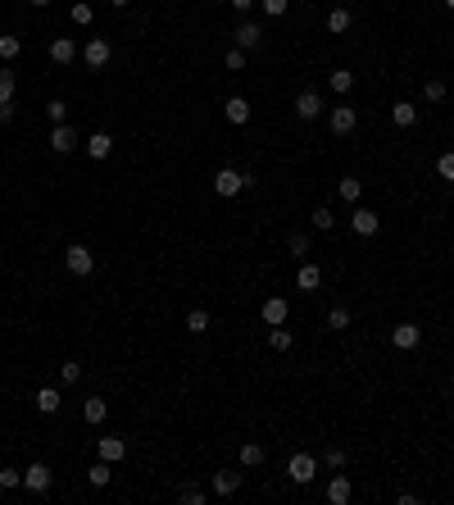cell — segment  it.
Instances as JSON below:
<instances>
[{"instance_id":"obj_1","label":"cell","mask_w":454,"mask_h":505,"mask_svg":"<svg viewBox=\"0 0 454 505\" xmlns=\"http://www.w3.org/2000/svg\"><path fill=\"white\" fill-rule=\"evenodd\" d=\"M286 478H291V483H314L318 478V460L314 455H309V450H300V455H291V460H286Z\"/></svg>"},{"instance_id":"obj_2","label":"cell","mask_w":454,"mask_h":505,"mask_svg":"<svg viewBox=\"0 0 454 505\" xmlns=\"http://www.w3.org/2000/svg\"><path fill=\"white\" fill-rule=\"evenodd\" d=\"M64 269H68V274H77V278H87L91 269H96V255H91L82 242H73V246L64 251Z\"/></svg>"},{"instance_id":"obj_3","label":"cell","mask_w":454,"mask_h":505,"mask_svg":"<svg viewBox=\"0 0 454 505\" xmlns=\"http://www.w3.org/2000/svg\"><path fill=\"white\" fill-rule=\"evenodd\" d=\"M232 41H237L241 50H259V46H264V23L241 19V23H237V32H232Z\"/></svg>"},{"instance_id":"obj_4","label":"cell","mask_w":454,"mask_h":505,"mask_svg":"<svg viewBox=\"0 0 454 505\" xmlns=\"http://www.w3.org/2000/svg\"><path fill=\"white\" fill-rule=\"evenodd\" d=\"M327 128H332L336 137H350V132L359 128V110L355 105H336V110L327 114Z\"/></svg>"},{"instance_id":"obj_5","label":"cell","mask_w":454,"mask_h":505,"mask_svg":"<svg viewBox=\"0 0 454 505\" xmlns=\"http://www.w3.org/2000/svg\"><path fill=\"white\" fill-rule=\"evenodd\" d=\"M50 483H55V478H50V469H46L41 460L23 469V487H28V492H37V496H41V492H50Z\"/></svg>"},{"instance_id":"obj_6","label":"cell","mask_w":454,"mask_h":505,"mask_svg":"<svg viewBox=\"0 0 454 505\" xmlns=\"http://www.w3.org/2000/svg\"><path fill=\"white\" fill-rule=\"evenodd\" d=\"M214 191L232 200V196H241V191H246V182H241L237 169H218V173H214Z\"/></svg>"},{"instance_id":"obj_7","label":"cell","mask_w":454,"mask_h":505,"mask_svg":"<svg viewBox=\"0 0 454 505\" xmlns=\"http://www.w3.org/2000/svg\"><path fill=\"white\" fill-rule=\"evenodd\" d=\"M418 341H422L418 323H395V328H391V346H395V351H413Z\"/></svg>"},{"instance_id":"obj_8","label":"cell","mask_w":454,"mask_h":505,"mask_svg":"<svg viewBox=\"0 0 454 505\" xmlns=\"http://www.w3.org/2000/svg\"><path fill=\"white\" fill-rule=\"evenodd\" d=\"M109 55H114V50H109L105 37H91V41L82 46V59H87V68H105V64H109Z\"/></svg>"},{"instance_id":"obj_9","label":"cell","mask_w":454,"mask_h":505,"mask_svg":"<svg viewBox=\"0 0 454 505\" xmlns=\"http://www.w3.org/2000/svg\"><path fill=\"white\" fill-rule=\"evenodd\" d=\"M350 228H355V237H377L382 219L373 214V209H355V214H350Z\"/></svg>"},{"instance_id":"obj_10","label":"cell","mask_w":454,"mask_h":505,"mask_svg":"<svg viewBox=\"0 0 454 505\" xmlns=\"http://www.w3.org/2000/svg\"><path fill=\"white\" fill-rule=\"evenodd\" d=\"M50 151H59V155L77 151V128H68V123H55V132H50Z\"/></svg>"},{"instance_id":"obj_11","label":"cell","mask_w":454,"mask_h":505,"mask_svg":"<svg viewBox=\"0 0 454 505\" xmlns=\"http://www.w3.org/2000/svg\"><path fill=\"white\" fill-rule=\"evenodd\" d=\"M295 114H300L304 123L318 119V114H323V96H318V91H300V96H295Z\"/></svg>"},{"instance_id":"obj_12","label":"cell","mask_w":454,"mask_h":505,"mask_svg":"<svg viewBox=\"0 0 454 505\" xmlns=\"http://www.w3.org/2000/svg\"><path fill=\"white\" fill-rule=\"evenodd\" d=\"M96 455H100V460H109V464H119L123 455H128V441H123V437H100L96 441Z\"/></svg>"},{"instance_id":"obj_13","label":"cell","mask_w":454,"mask_h":505,"mask_svg":"<svg viewBox=\"0 0 454 505\" xmlns=\"http://www.w3.org/2000/svg\"><path fill=\"white\" fill-rule=\"evenodd\" d=\"M350 496H355V487H350V478H346V473L336 469V473H332V483H327V501H332V505H346Z\"/></svg>"},{"instance_id":"obj_14","label":"cell","mask_w":454,"mask_h":505,"mask_svg":"<svg viewBox=\"0 0 454 505\" xmlns=\"http://www.w3.org/2000/svg\"><path fill=\"white\" fill-rule=\"evenodd\" d=\"M286 314H291V305H286L282 296L264 301V323H268V328H282V323H286Z\"/></svg>"},{"instance_id":"obj_15","label":"cell","mask_w":454,"mask_h":505,"mask_svg":"<svg viewBox=\"0 0 454 505\" xmlns=\"http://www.w3.org/2000/svg\"><path fill=\"white\" fill-rule=\"evenodd\" d=\"M241 487V473H232V469H218L214 478H209V492L214 496H232Z\"/></svg>"},{"instance_id":"obj_16","label":"cell","mask_w":454,"mask_h":505,"mask_svg":"<svg viewBox=\"0 0 454 505\" xmlns=\"http://www.w3.org/2000/svg\"><path fill=\"white\" fill-rule=\"evenodd\" d=\"M50 59H55V64H73V59H77V41H73V37H55V41H50Z\"/></svg>"},{"instance_id":"obj_17","label":"cell","mask_w":454,"mask_h":505,"mask_svg":"<svg viewBox=\"0 0 454 505\" xmlns=\"http://www.w3.org/2000/svg\"><path fill=\"white\" fill-rule=\"evenodd\" d=\"M223 114H227V123H250V100L246 96H227V105H223Z\"/></svg>"},{"instance_id":"obj_18","label":"cell","mask_w":454,"mask_h":505,"mask_svg":"<svg viewBox=\"0 0 454 505\" xmlns=\"http://www.w3.org/2000/svg\"><path fill=\"white\" fill-rule=\"evenodd\" d=\"M109 151H114V137H109V132H91L87 137V155L91 160H109Z\"/></svg>"},{"instance_id":"obj_19","label":"cell","mask_w":454,"mask_h":505,"mask_svg":"<svg viewBox=\"0 0 454 505\" xmlns=\"http://www.w3.org/2000/svg\"><path fill=\"white\" fill-rule=\"evenodd\" d=\"M391 123H395V128H413V123H418V110H413L409 100H395V105H391Z\"/></svg>"},{"instance_id":"obj_20","label":"cell","mask_w":454,"mask_h":505,"mask_svg":"<svg viewBox=\"0 0 454 505\" xmlns=\"http://www.w3.org/2000/svg\"><path fill=\"white\" fill-rule=\"evenodd\" d=\"M318 283H323V269H318V264H300L295 287H300V292H318Z\"/></svg>"},{"instance_id":"obj_21","label":"cell","mask_w":454,"mask_h":505,"mask_svg":"<svg viewBox=\"0 0 454 505\" xmlns=\"http://www.w3.org/2000/svg\"><path fill=\"white\" fill-rule=\"evenodd\" d=\"M105 415H109V406L100 401V396H87V401H82V419H87L91 428H96V423H105Z\"/></svg>"},{"instance_id":"obj_22","label":"cell","mask_w":454,"mask_h":505,"mask_svg":"<svg viewBox=\"0 0 454 505\" xmlns=\"http://www.w3.org/2000/svg\"><path fill=\"white\" fill-rule=\"evenodd\" d=\"M32 401H37V410H41V415H55V410L64 406V396L55 392V387H41V392H37Z\"/></svg>"},{"instance_id":"obj_23","label":"cell","mask_w":454,"mask_h":505,"mask_svg":"<svg viewBox=\"0 0 454 505\" xmlns=\"http://www.w3.org/2000/svg\"><path fill=\"white\" fill-rule=\"evenodd\" d=\"M264 460H268V450H264L259 441H246V446H241V464H246V469H259Z\"/></svg>"},{"instance_id":"obj_24","label":"cell","mask_w":454,"mask_h":505,"mask_svg":"<svg viewBox=\"0 0 454 505\" xmlns=\"http://www.w3.org/2000/svg\"><path fill=\"white\" fill-rule=\"evenodd\" d=\"M109 478H114V464H109V460H96L87 469V483L91 487H109Z\"/></svg>"},{"instance_id":"obj_25","label":"cell","mask_w":454,"mask_h":505,"mask_svg":"<svg viewBox=\"0 0 454 505\" xmlns=\"http://www.w3.org/2000/svg\"><path fill=\"white\" fill-rule=\"evenodd\" d=\"M327 87H332L336 96H346V91L355 87V73H350V68H336V73H327Z\"/></svg>"},{"instance_id":"obj_26","label":"cell","mask_w":454,"mask_h":505,"mask_svg":"<svg viewBox=\"0 0 454 505\" xmlns=\"http://www.w3.org/2000/svg\"><path fill=\"white\" fill-rule=\"evenodd\" d=\"M350 23H355V19H350V10H341V5H336V10L327 14V32L341 37V32H350Z\"/></svg>"},{"instance_id":"obj_27","label":"cell","mask_w":454,"mask_h":505,"mask_svg":"<svg viewBox=\"0 0 454 505\" xmlns=\"http://www.w3.org/2000/svg\"><path fill=\"white\" fill-rule=\"evenodd\" d=\"M68 19H73V23H77V28H91V23H96V10H91L87 0H77L73 10H68Z\"/></svg>"},{"instance_id":"obj_28","label":"cell","mask_w":454,"mask_h":505,"mask_svg":"<svg viewBox=\"0 0 454 505\" xmlns=\"http://www.w3.org/2000/svg\"><path fill=\"white\" fill-rule=\"evenodd\" d=\"M309 219H314V228H318V232H332V228H336V214H332V205H318L314 214H309Z\"/></svg>"},{"instance_id":"obj_29","label":"cell","mask_w":454,"mask_h":505,"mask_svg":"<svg viewBox=\"0 0 454 505\" xmlns=\"http://www.w3.org/2000/svg\"><path fill=\"white\" fill-rule=\"evenodd\" d=\"M186 328L191 332H209V309H200V305L186 309Z\"/></svg>"},{"instance_id":"obj_30","label":"cell","mask_w":454,"mask_h":505,"mask_svg":"<svg viewBox=\"0 0 454 505\" xmlns=\"http://www.w3.org/2000/svg\"><path fill=\"white\" fill-rule=\"evenodd\" d=\"M286 246H291L295 260H304V255H309V246H314V237H309V232H291V242H286Z\"/></svg>"},{"instance_id":"obj_31","label":"cell","mask_w":454,"mask_h":505,"mask_svg":"<svg viewBox=\"0 0 454 505\" xmlns=\"http://www.w3.org/2000/svg\"><path fill=\"white\" fill-rule=\"evenodd\" d=\"M359 196H364V182H359V178H341V200H350V205H355Z\"/></svg>"},{"instance_id":"obj_32","label":"cell","mask_w":454,"mask_h":505,"mask_svg":"<svg viewBox=\"0 0 454 505\" xmlns=\"http://www.w3.org/2000/svg\"><path fill=\"white\" fill-rule=\"evenodd\" d=\"M59 378H64L68 387L82 383V360H64V364H59Z\"/></svg>"},{"instance_id":"obj_33","label":"cell","mask_w":454,"mask_h":505,"mask_svg":"<svg viewBox=\"0 0 454 505\" xmlns=\"http://www.w3.org/2000/svg\"><path fill=\"white\" fill-rule=\"evenodd\" d=\"M177 501L182 505H205V492H200L195 483H186V487H177Z\"/></svg>"},{"instance_id":"obj_34","label":"cell","mask_w":454,"mask_h":505,"mask_svg":"<svg viewBox=\"0 0 454 505\" xmlns=\"http://www.w3.org/2000/svg\"><path fill=\"white\" fill-rule=\"evenodd\" d=\"M14 87H19L14 73H10V68H0V105H10V100H14Z\"/></svg>"},{"instance_id":"obj_35","label":"cell","mask_w":454,"mask_h":505,"mask_svg":"<svg viewBox=\"0 0 454 505\" xmlns=\"http://www.w3.org/2000/svg\"><path fill=\"white\" fill-rule=\"evenodd\" d=\"M223 64L232 68V73H241V68H246V50H241V46H227V55H223Z\"/></svg>"},{"instance_id":"obj_36","label":"cell","mask_w":454,"mask_h":505,"mask_svg":"<svg viewBox=\"0 0 454 505\" xmlns=\"http://www.w3.org/2000/svg\"><path fill=\"white\" fill-rule=\"evenodd\" d=\"M291 341H295V337H291L286 328H273V332H268V346H273V351H291Z\"/></svg>"},{"instance_id":"obj_37","label":"cell","mask_w":454,"mask_h":505,"mask_svg":"<svg viewBox=\"0 0 454 505\" xmlns=\"http://www.w3.org/2000/svg\"><path fill=\"white\" fill-rule=\"evenodd\" d=\"M436 173L445 178V182H454V151H445V155H436Z\"/></svg>"},{"instance_id":"obj_38","label":"cell","mask_w":454,"mask_h":505,"mask_svg":"<svg viewBox=\"0 0 454 505\" xmlns=\"http://www.w3.org/2000/svg\"><path fill=\"white\" fill-rule=\"evenodd\" d=\"M327 328H350V309H346V305L327 309Z\"/></svg>"},{"instance_id":"obj_39","label":"cell","mask_w":454,"mask_h":505,"mask_svg":"<svg viewBox=\"0 0 454 505\" xmlns=\"http://www.w3.org/2000/svg\"><path fill=\"white\" fill-rule=\"evenodd\" d=\"M323 460H327V469H346V460H350V455H346V450H341V446H327V455H323Z\"/></svg>"},{"instance_id":"obj_40","label":"cell","mask_w":454,"mask_h":505,"mask_svg":"<svg viewBox=\"0 0 454 505\" xmlns=\"http://www.w3.org/2000/svg\"><path fill=\"white\" fill-rule=\"evenodd\" d=\"M19 50H23L19 37H0V59H19Z\"/></svg>"},{"instance_id":"obj_41","label":"cell","mask_w":454,"mask_h":505,"mask_svg":"<svg viewBox=\"0 0 454 505\" xmlns=\"http://www.w3.org/2000/svg\"><path fill=\"white\" fill-rule=\"evenodd\" d=\"M422 96L432 100V105H441V100H445V82H441V77H432V82L422 87Z\"/></svg>"},{"instance_id":"obj_42","label":"cell","mask_w":454,"mask_h":505,"mask_svg":"<svg viewBox=\"0 0 454 505\" xmlns=\"http://www.w3.org/2000/svg\"><path fill=\"white\" fill-rule=\"evenodd\" d=\"M264 5V14H268V19H282V14L291 10V0H259Z\"/></svg>"},{"instance_id":"obj_43","label":"cell","mask_w":454,"mask_h":505,"mask_svg":"<svg viewBox=\"0 0 454 505\" xmlns=\"http://www.w3.org/2000/svg\"><path fill=\"white\" fill-rule=\"evenodd\" d=\"M46 119H50V123H64L68 119V105H64V100H50V105H46Z\"/></svg>"},{"instance_id":"obj_44","label":"cell","mask_w":454,"mask_h":505,"mask_svg":"<svg viewBox=\"0 0 454 505\" xmlns=\"http://www.w3.org/2000/svg\"><path fill=\"white\" fill-rule=\"evenodd\" d=\"M0 487H5V492L23 487V473H19V469H0Z\"/></svg>"},{"instance_id":"obj_45","label":"cell","mask_w":454,"mask_h":505,"mask_svg":"<svg viewBox=\"0 0 454 505\" xmlns=\"http://www.w3.org/2000/svg\"><path fill=\"white\" fill-rule=\"evenodd\" d=\"M227 5H232V10H237V14H250V10H255V5H259V0H227Z\"/></svg>"},{"instance_id":"obj_46","label":"cell","mask_w":454,"mask_h":505,"mask_svg":"<svg viewBox=\"0 0 454 505\" xmlns=\"http://www.w3.org/2000/svg\"><path fill=\"white\" fill-rule=\"evenodd\" d=\"M0 123H14V100H10V105H0Z\"/></svg>"},{"instance_id":"obj_47","label":"cell","mask_w":454,"mask_h":505,"mask_svg":"<svg viewBox=\"0 0 454 505\" xmlns=\"http://www.w3.org/2000/svg\"><path fill=\"white\" fill-rule=\"evenodd\" d=\"M109 5H114V10H123V5H132V0H109Z\"/></svg>"},{"instance_id":"obj_48","label":"cell","mask_w":454,"mask_h":505,"mask_svg":"<svg viewBox=\"0 0 454 505\" xmlns=\"http://www.w3.org/2000/svg\"><path fill=\"white\" fill-rule=\"evenodd\" d=\"M32 5H41V10H46V5H50V0H32Z\"/></svg>"},{"instance_id":"obj_49","label":"cell","mask_w":454,"mask_h":505,"mask_svg":"<svg viewBox=\"0 0 454 505\" xmlns=\"http://www.w3.org/2000/svg\"><path fill=\"white\" fill-rule=\"evenodd\" d=\"M445 10H454V0H445Z\"/></svg>"}]
</instances>
